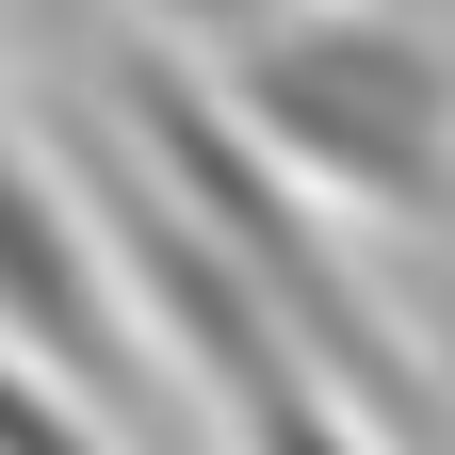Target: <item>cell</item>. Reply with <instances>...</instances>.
<instances>
[{
  "label": "cell",
  "mask_w": 455,
  "mask_h": 455,
  "mask_svg": "<svg viewBox=\"0 0 455 455\" xmlns=\"http://www.w3.org/2000/svg\"><path fill=\"white\" fill-rule=\"evenodd\" d=\"M114 147H131L147 180L180 196V212H196L244 276H260V309L293 325V358H309L325 390H358L390 439H439V374L407 358V325L374 309V276L341 260L325 196H309V180H293V163H276L228 98H212L196 49H163V33H147V49H114Z\"/></svg>",
  "instance_id": "obj_1"
},
{
  "label": "cell",
  "mask_w": 455,
  "mask_h": 455,
  "mask_svg": "<svg viewBox=\"0 0 455 455\" xmlns=\"http://www.w3.org/2000/svg\"><path fill=\"white\" fill-rule=\"evenodd\" d=\"M212 98L325 212H455V49L407 0H260L244 33H212Z\"/></svg>",
  "instance_id": "obj_2"
},
{
  "label": "cell",
  "mask_w": 455,
  "mask_h": 455,
  "mask_svg": "<svg viewBox=\"0 0 455 455\" xmlns=\"http://www.w3.org/2000/svg\"><path fill=\"white\" fill-rule=\"evenodd\" d=\"M0 341H17L33 374H66L82 407L98 390H131V293H114V260H98V212L66 163H33L17 131H0Z\"/></svg>",
  "instance_id": "obj_3"
},
{
  "label": "cell",
  "mask_w": 455,
  "mask_h": 455,
  "mask_svg": "<svg viewBox=\"0 0 455 455\" xmlns=\"http://www.w3.org/2000/svg\"><path fill=\"white\" fill-rule=\"evenodd\" d=\"M212 439H228V455H390V423L358 407V390H325L309 358H276V374H244V390L212 407Z\"/></svg>",
  "instance_id": "obj_4"
},
{
  "label": "cell",
  "mask_w": 455,
  "mask_h": 455,
  "mask_svg": "<svg viewBox=\"0 0 455 455\" xmlns=\"http://www.w3.org/2000/svg\"><path fill=\"white\" fill-rule=\"evenodd\" d=\"M147 17H163V33H196V49H212V33H244V17H260V0H147Z\"/></svg>",
  "instance_id": "obj_5"
},
{
  "label": "cell",
  "mask_w": 455,
  "mask_h": 455,
  "mask_svg": "<svg viewBox=\"0 0 455 455\" xmlns=\"http://www.w3.org/2000/svg\"><path fill=\"white\" fill-rule=\"evenodd\" d=\"M407 17H423V0H407Z\"/></svg>",
  "instance_id": "obj_6"
}]
</instances>
